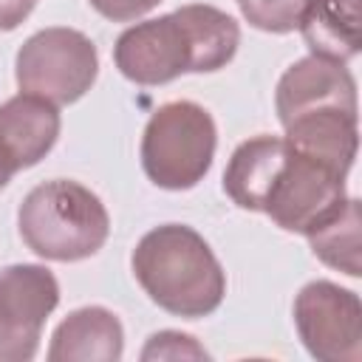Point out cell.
Instances as JSON below:
<instances>
[{
  "label": "cell",
  "mask_w": 362,
  "mask_h": 362,
  "mask_svg": "<svg viewBox=\"0 0 362 362\" xmlns=\"http://www.w3.org/2000/svg\"><path fill=\"white\" fill-rule=\"evenodd\" d=\"M238 45L240 28L226 11L189 3L124 28L113 45V62L136 85H164L181 74L226 68Z\"/></svg>",
  "instance_id": "1"
},
{
  "label": "cell",
  "mask_w": 362,
  "mask_h": 362,
  "mask_svg": "<svg viewBox=\"0 0 362 362\" xmlns=\"http://www.w3.org/2000/svg\"><path fill=\"white\" fill-rule=\"evenodd\" d=\"M144 294L167 314L198 320L223 303L226 272L209 243L184 223H161L141 235L130 257Z\"/></svg>",
  "instance_id": "2"
},
{
  "label": "cell",
  "mask_w": 362,
  "mask_h": 362,
  "mask_svg": "<svg viewBox=\"0 0 362 362\" xmlns=\"http://www.w3.org/2000/svg\"><path fill=\"white\" fill-rule=\"evenodd\" d=\"M23 243L45 260L76 263L96 255L110 235V215L96 192L71 178L37 184L17 209Z\"/></svg>",
  "instance_id": "3"
},
{
  "label": "cell",
  "mask_w": 362,
  "mask_h": 362,
  "mask_svg": "<svg viewBox=\"0 0 362 362\" xmlns=\"http://www.w3.org/2000/svg\"><path fill=\"white\" fill-rule=\"evenodd\" d=\"M218 127L212 113L189 99L161 105L141 133V167L161 189H192L212 167Z\"/></svg>",
  "instance_id": "4"
},
{
  "label": "cell",
  "mask_w": 362,
  "mask_h": 362,
  "mask_svg": "<svg viewBox=\"0 0 362 362\" xmlns=\"http://www.w3.org/2000/svg\"><path fill=\"white\" fill-rule=\"evenodd\" d=\"M99 74V51L93 40L76 28L51 25L31 34L14 59L17 88L48 102L74 105L82 99Z\"/></svg>",
  "instance_id": "5"
},
{
  "label": "cell",
  "mask_w": 362,
  "mask_h": 362,
  "mask_svg": "<svg viewBox=\"0 0 362 362\" xmlns=\"http://www.w3.org/2000/svg\"><path fill=\"white\" fill-rule=\"evenodd\" d=\"M345 198V175L288 147L286 161L266 192L263 212L280 229L308 235L334 212H339Z\"/></svg>",
  "instance_id": "6"
},
{
  "label": "cell",
  "mask_w": 362,
  "mask_h": 362,
  "mask_svg": "<svg viewBox=\"0 0 362 362\" xmlns=\"http://www.w3.org/2000/svg\"><path fill=\"white\" fill-rule=\"evenodd\" d=\"M294 325L305 351L320 362L362 359V303L331 280H311L294 297Z\"/></svg>",
  "instance_id": "7"
},
{
  "label": "cell",
  "mask_w": 362,
  "mask_h": 362,
  "mask_svg": "<svg viewBox=\"0 0 362 362\" xmlns=\"http://www.w3.org/2000/svg\"><path fill=\"white\" fill-rule=\"evenodd\" d=\"M59 305V283L40 263L0 269V362L34 359L42 325Z\"/></svg>",
  "instance_id": "8"
},
{
  "label": "cell",
  "mask_w": 362,
  "mask_h": 362,
  "mask_svg": "<svg viewBox=\"0 0 362 362\" xmlns=\"http://www.w3.org/2000/svg\"><path fill=\"white\" fill-rule=\"evenodd\" d=\"M274 107L283 127L311 110L339 107L356 113V79L351 76L345 62H331L314 54L303 57L280 76Z\"/></svg>",
  "instance_id": "9"
},
{
  "label": "cell",
  "mask_w": 362,
  "mask_h": 362,
  "mask_svg": "<svg viewBox=\"0 0 362 362\" xmlns=\"http://www.w3.org/2000/svg\"><path fill=\"white\" fill-rule=\"evenodd\" d=\"M59 107L34 93H17L0 105V164L14 175L40 164L59 139Z\"/></svg>",
  "instance_id": "10"
},
{
  "label": "cell",
  "mask_w": 362,
  "mask_h": 362,
  "mask_svg": "<svg viewBox=\"0 0 362 362\" xmlns=\"http://www.w3.org/2000/svg\"><path fill=\"white\" fill-rule=\"evenodd\" d=\"M286 144L308 156L325 167H331L339 175H348L356 158L359 147V130H356V113L328 107V110H311L297 119H291L286 127Z\"/></svg>",
  "instance_id": "11"
},
{
  "label": "cell",
  "mask_w": 362,
  "mask_h": 362,
  "mask_svg": "<svg viewBox=\"0 0 362 362\" xmlns=\"http://www.w3.org/2000/svg\"><path fill=\"white\" fill-rule=\"evenodd\" d=\"M124 351V328L119 317L102 305L71 311L51 334V362H116Z\"/></svg>",
  "instance_id": "12"
},
{
  "label": "cell",
  "mask_w": 362,
  "mask_h": 362,
  "mask_svg": "<svg viewBox=\"0 0 362 362\" xmlns=\"http://www.w3.org/2000/svg\"><path fill=\"white\" fill-rule=\"evenodd\" d=\"M362 0H308L300 17L303 42L314 57L348 62L362 48Z\"/></svg>",
  "instance_id": "13"
},
{
  "label": "cell",
  "mask_w": 362,
  "mask_h": 362,
  "mask_svg": "<svg viewBox=\"0 0 362 362\" xmlns=\"http://www.w3.org/2000/svg\"><path fill=\"white\" fill-rule=\"evenodd\" d=\"M288 144L280 136H255L235 147L223 170V192L249 212H263L266 192L286 161Z\"/></svg>",
  "instance_id": "14"
},
{
  "label": "cell",
  "mask_w": 362,
  "mask_h": 362,
  "mask_svg": "<svg viewBox=\"0 0 362 362\" xmlns=\"http://www.w3.org/2000/svg\"><path fill=\"white\" fill-rule=\"evenodd\" d=\"M359 201L356 198H345V204L339 206V212H334L325 223H320L314 232H308V246L311 252L331 269L345 272L348 277H359L362 274V238H359Z\"/></svg>",
  "instance_id": "15"
},
{
  "label": "cell",
  "mask_w": 362,
  "mask_h": 362,
  "mask_svg": "<svg viewBox=\"0 0 362 362\" xmlns=\"http://www.w3.org/2000/svg\"><path fill=\"white\" fill-rule=\"evenodd\" d=\"M308 0H238L240 14L249 25L269 34H288L300 25Z\"/></svg>",
  "instance_id": "16"
},
{
  "label": "cell",
  "mask_w": 362,
  "mask_h": 362,
  "mask_svg": "<svg viewBox=\"0 0 362 362\" xmlns=\"http://www.w3.org/2000/svg\"><path fill=\"white\" fill-rule=\"evenodd\" d=\"M209 354L204 351V345L195 342V337L181 334V331H158L147 339V345L141 348V359H206Z\"/></svg>",
  "instance_id": "17"
},
{
  "label": "cell",
  "mask_w": 362,
  "mask_h": 362,
  "mask_svg": "<svg viewBox=\"0 0 362 362\" xmlns=\"http://www.w3.org/2000/svg\"><path fill=\"white\" fill-rule=\"evenodd\" d=\"M105 20L113 23H133L139 17H144L147 11H153L161 0H88Z\"/></svg>",
  "instance_id": "18"
},
{
  "label": "cell",
  "mask_w": 362,
  "mask_h": 362,
  "mask_svg": "<svg viewBox=\"0 0 362 362\" xmlns=\"http://www.w3.org/2000/svg\"><path fill=\"white\" fill-rule=\"evenodd\" d=\"M37 0H0V31H14L31 11Z\"/></svg>",
  "instance_id": "19"
},
{
  "label": "cell",
  "mask_w": 362,
  "mask_h": 362,
  "mask_svg": "<svg viewBox=\"0 0 362 362\" xmlns=\"http://www.w3.org/2000/svg\"><path fill=\"white\" fill-rule=\"evenodd\" d=\"M8 178H11V173H8V170H6L3 164H0V189H3L6 184H8Z\"/></svg>",
  "instance_id": "20"
}]
</instances>
